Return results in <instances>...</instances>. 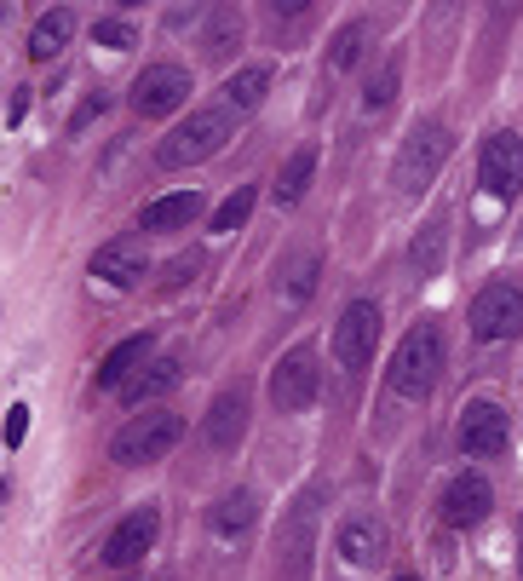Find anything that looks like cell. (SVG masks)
I'll return each instance as SVG.
<instances>
[{
    "label": "cell",
    "instance_id": "6da1fadb",
    "mask_svg": "<svg viewBox=\"0 0 523 581\" xmlns=\"http://www.w3.org/2000/svg\"><path fill=\"white\" fill-rule=\"evenodd\" d=\"M230 139H236V110L207 104V110H190V121H179V127L161 139L156 162L161 167H196V162H207V156H219Z\"/></svg>",
    "mask_w": 523,
    "mask_h": 581
},
{
    "label": "cell",
    "instance_id": "7a4b0ae2",
    "mask_svg": "<svg viewBox=\"0 0 523 581\" xmlns=\"http://www.w3.org/2000/svg\"><path fill=\"white\" fill-rule=\"evenodd\" d=\"M437 374H443V328L420 323L403 334V346L391 357V392L397 397H432Z\"/></svg>",
    "mask_w": 523,
    "mask_h": 581
},
{
    "label": "cell",
    "instance_id": "3957f363",
    "mask_svg": "<svg viewBox=\"0 0 523 581\" xmlns=\"http://www.w3.org/2000/svg\"><path fill=\"white\" fill-rule=\"evenodd\" d=\"M179 438H184V415H173V409H150V415H133L110 438V461L115 466L161 461L167 449H179Z\"/></svg>",
    "mask_w": 523,
    "mask_h": 581
},
{
    "label": "cell",
    "instance_id": "277c9868",
    "mask_svg": "<svg viewBox=\"0 0 523 581\" xmlns=\"http://www.w3.org/2000/svg\"><path fill=\"white\" fill-rule=\"evenodd\" d=\"M449 150H455L449 127H443V121H420L409 139H403V150H397V167H391L397 196H420V190L437 179V167L449 162Z\"/></svg>",
    "mask_w": 523,
    "mask_h": 581
},
{
    "label": "cell",
    "instance_id": "5b68a950",
    "mask_svg": "<svg viewBox=\"0 0 523 581\" xmlns=\"http://www.w3.org/2000/svg\"><path fill=\"white\" fill-rule=\"evenodd\" d=\"M472 334L483 346L512 340L523 334V282H489L478 300H472Z\"/></svg>",
    "mask_w": 523,
    "mask_h": 581
},
{
    "label": "cell",
    "instance_id": "8992f818",
    "mask_svg": "<svg viewBox=\"0 0 523 581\" xmlns=\"http://www.w3.org/2000/svg\"><path fill=\"white\" fill-rule=\"evenodd\" d=\"M455 438H460V449H466L472 461H495V455L512 449V420H506L501 403H466Z\"/></svg>",
    "mask_w": 523,
    "mask_h": 581
},
{
    "label": "cell",
    "instance_id": "52a82bcc",
    "mask_svg": "<svg viewBox=\"0 0 523 581\" xmlns=\"http://www.w3.org/2000/svg\"><path fill=\"white\" fill-rule=\"evenodd\" d=\"M317 386H322V369H317V351L311 346L288 351V357L271 369V403L282 409V415L311 409V403H317Z\"/></svg>",
    "mask_w": 523,
    "mask_h": 581
},
{
    "label": "cell",
    "instance_id": "ba28073f",
    "mask_svg": "<svg viewBox=\"0 0 523 581\" xmlns=\"http://www.w3.org/2000/svg\"><path fill=\"white\" fill-rule=\"evenodd\" d=\"M478 185L495 196V202H512L523 190V139L518 133H489L478 156Z\"/></svg>",
    "mask_w": 523,
    "mask_h": 581
},
{
    "label": "cell",
    "instance_id": "9c48e42d",
    "mask_svg": "<svg viewBox=\"0 0 523 581\" xmlns=\"http://www.w3.org/2000/svg\"><path fill=\"white\" fill-rule=\"evenodd\" d=\"M374 346H380V305L351 300L334 323V357L345 369H363V363H374Z\"/></svg>",
    "mask_w": 523,
    "mask_h": 581
},
{
    "label": "cell",
    "instance_id": "30bf717a",
    "mask_svg": "<svg viewBox=\"0 0 523 581\" xmlns=\"http://www.w3.org/2000/svg\"><path fill=\"white\" fill-rule=\"evenodd\" d=\"M184 98H190V70L184 64H144V75L133 81V110L144 121L173 116Z\"/></svg>",
    "mask_w": 523,
    "mask_h": 581
},
{
    "label": "cell",
    "instance_id": "8fae6325",
    "mask_svg": "<svg viewBox=\"0 0 523 581\" xmlns=\"http://www.w3.org/2000/svg\"><path fill=\"white\" fill-rule=\"evenodd\" d=\"M156 535H161V512L156 507H133L121 524H115L110 535H104V547H98V558L110 564V570H133L138 558L156 547Z\"/></svg>",
    "mask_w": 523,
    "mask_h": 581
},
{
    "label": "cell",
    "instance_id": "7c38bea8",
    "mask_svg": "<svg viewBox=\"0 0 523 581\" xmlns=\"http://www.w3.org/2000/svg\"><path fill=\"white\" fill-rule=\"evenodd\" d=\"M334 547H340V558L351 570H374L386 558V524L374 512H345L340 530H334Z\"/></svg>",
    "mask_w": 523,
    "mask_h": 581
},
{
    "label": "cell",
    "instance_id": "4fadbf2b",
    "mask_svg": "<svg viewBox=\"0 0 523 581\" xmlns=\"http://www.w3.org/2000/svg\"><path fill=\"white\" fill-rule=\"evenodd\" d=\"M489 507H495V489L478 472H460L455 484L443 489V524L449 530H478L483 518H489Z\"/></svg>",
    "mask_w": 523,
    "mask_h": 581
},
{
    "label": "cell",
    "instance_id": "5bb4252c",
    "mask_svg": "<svg viewBox=\"0 0 523 581\" xmlns=\"http://www.w3.org/2000/svg\"><path fill=\"white\" fill-rule=\"evenodd\" d=\"M242 438H248V392L230 386V392L213 397V409L202 415V443L225 455V449H236Z\"/></svg>",
    "mask_w": 523,
    "mask_h": 581
},
{
    "label": "cell",
    "instance_id": "9a60e30c",
    "mask_svg": "<svg viewBox=\"0 0 523 581\" xmlns=\"http://www.w3.org/2000/svg\"><path fill=\"white\" fill-rule=\"evenodd\" d=\"M150 271V259H144V242L133 236H121V242H104L98 254H92V277L110 282V288H138Z\"/></svg>",
    "mask_w": 523,
    "mask_h": 581
},
{
    "label": "cell",
    "instance_id": "2e32d148",
    "mask_svg": "<svg viewBox=\"0 0 523 581\" xmlns=\"http://www.w3.org/2000/svg\"><path fill=\"white\" fill-rule=\"evenodd\" d=\"M311 524H317V495H305L288 524H282V576L305 581V564H311Z\"/></svg>",
    "mask_w": 523,
    "mask_h": 581
},
{
    "label": "cell",
    "instance_id": "e0dca14e",
    "mask_svg": "<svg viewBox=\"0 0 523 581\" xmlns=\"http://www.w3.org/2000/svg\"><path fill=\"white\" fill-rule=\"evenodd\" d=\"M202 213H207L202 190H173V196H156V202H144L138 225H144V231H190Z\"/></svg>",
    "mask_w": 523,
    "mask_h": 581
},
{
    "label": "cell",
    "instance_id": "ac0fdd59",
    "mask_svg": "<svg viewBox=\"0 0 523 581\" xmlns=\"http://www.w3.org/2000/svg\"><path fill=\"white\" fill-rule=\"evenodd\" d=\"M144 363H150V334H127V340L110 346V357L98 363V392H121Z\"/></svg>",
    "mask_w": 523,
    "mask_h": 581
},
{
    "label": "cell",
    "instance_id": "d6986e66",
    "mask_svg": "<svg viewBox=\"0 0 523 581\" xmlns=\"http://www.w3.org/2000/svg\"><path fill=\"white\" fill-rule=\"evenodd\" d=\"M179 380H184V363H179V357H156V363H144V369H138L127 386H121V397L138 409V403H150V397H167Z\"/></svg>",
    "mask_w": 523,
    "mask_h": 581
},
{
    "label": "cell",
    "instance_id": "ffe728a7",
    "mask_svg": "<svg viewBox=\"0 0 523 581\" xmlns=\"http://www.w3.org/2000/svg\"><path fill=\"white\" fill-rule=\"evenodd\" d=\"M317 271H322V254L317 248H299L294 259H282V271H276V294L288 305L311 300V288H317Z\"/></svg>",
    "mask_w": 523,
    "mask_h": 581
},
{
    "label": "cell",
    "instance_id": "44dd1931",
    "mask_svg": "<svg viewBox=\"0 0 523 581\" xmlns=\"http://www.w3.org/2000/svg\"><path fill=\"white\" fill-rule=\"evenodd\" d=\"M236 47H242V12L236 6H213L207 12V29H202V52L213 64H230Z\"/></svg>",
    "mask_w": 523,
    "mask_h": 581
},
{
    "label": "cell",
    "instance_id": "7402d4cb",
    "mask_svg": "<svg viewBox=\"0 0 523 581\" xmlns=\"http://www.w3.org/2000/svg\"><path fill=\"white\" fill-rule=\"evenodd\" d=\"M69 35H75V12H69V6H52L41 24H35V35H29V58H35V64L58 58V52L69 47Z\"/></svg>",
    "mask_w": 523,
    "mask_h": 581
},
{
    "label": "cell",
    "instance_id": "603a6c76",
    "mask_svg": "<svg viewBox=\"0 0 523 581\" xmlns=\"http://www.w3.org/2000/svg\"><path fill=\"white\" fill-rule=\"evenodd\" d=\"M271 93V70L265 64H248V70H236L225 81V110H259Z\"/></svg>",
    "mask_w": 523,
    "mask_h": 581
},
{
    "label": "cell",
    "instance_id": "cb8c5ba5",
    "mask_svg": "<svg viewBox=\"0 0 523 581\" xmlns=\"http://www.w3.org/2000/svg\"><path fill=\"white\" fill-rule=\"evenodd\" d=\"M311 173H317V144H299L294 156L282 162V173H276V202H299L305 185H311Z\"/></svg>",
    "mask_w": 523,
    "mask_h": 581
},
{
    "label": "cell",
    "instance_id": "d4e9b609",
    "mask_svg": "<svg viewBox=\"0 0 523 581\" xmlns=\"http://www.w3.org/2000/svg\"><path fill=\"white\" fill-rule=\"evenodd\" d=\"M443 242H449V225H443V219L420 225V236H414V248H409V259H414L420 277H437V271H443Z\"/></svg>",
    "mask_w": 523,
    "mask_h": 581
},
{
    "label": "cell",
    "instance_id": "484cf974",
    "mask_svg": "<svg viewBox=\"0 0 523 581\" xmlns=\"http://www.w3.org/2000/svg\"><path fill=\"white\" fill-rule=\"evenodd\" d=\"M253 507H259V501H253V489H230L225 501L213 507V530H219V535L248 530V524H253Z\"/></svg>",
    "mask_w": 523,
    "mask_h": 581
},
{
    "label": "cell",
    "instance_id": "4316f807",
    "mask_svg": "<svg viewBox=\"0 0 523 581\" xmlns=\"http://www.w3.org/2000/svg\"><path fill=\"white\" fill-rule=\"evenodd\" d=\"M397 87H403V58H386V70L368 81L363 93V110L368 116H380V110H391V98H397Z\"/></svg>",
    "mask_w": 523,
    "mask_h": 581
},
{
    "label": "cell",
    "instance_id": "83f0119b",
    "mask_svg": "<svg viewBox=\"0 0 523 581\" xmlns=\"http://www.w3.org/2000/svg\"><path fill=\"white\" fill-rule=\"evenodd\" d=\"M248 213H253V185H236L225 202H219V213H213V231H219V236L242 231V225H248Z\"/></svg>",
    "mask_w": 523,
    "mask_h": 581
},
{
    "label": "cell",
    "instance_id": "f1b7e54d",
    "mask_svg": "<svg viewBox=\"0 0 523 581\" xmlns=\"http://www.w3.org/2000/svg\"><path fill=\"white\" fill-rule=\"evenodd\" d=\"M363 41H368L363 18H357V24H345L340 35H334V47H328V70H351V64L363 58Z\"/></svg>",
    "mask_w": 523,
    "mask_h": 581
},
{
    "label": "cell",
    "instance_id": "f546056e",
    "mask_svg": "<svg viewBox=\"0 0 523 581\" xmlns=\"http://www.w3.org/2000/svg\"><path fill=\"white\" fill-rule=\"evenodd\" d=\"M92 41L110 47V52H127L133 47V24H127V18H98V24H92Z\"/></svg>",
    "mask_w": 523,
    "mask_h": 581
},
{
    "label": "cell",
    "instance_id": "4dcf8cb0",
    "mask_svg": "<svg viewBox=\"0 0 523 581\" xmlns=\"http://www.w3.org/2000/svg\"><path fill=\"white\" fill-rule=\"evenodd\" d=\"M196 271H202V259H196V254H179L173 265H167V277H161L156 288H161V294H179L184 282H196Z\"/></svg>",
    "mask_w": 523,
    "mask_h": 581
},
{
    "label": "cell",
    "instance_id": "1f68e13d",
    "mask_svg": "<svg viewBox=\"0 0 523 581\" xmlns=\"http://www.w3.org/2000/svg\"><path fill=\"white\" fill-rule=\"evenodd\" d=\"M23 438H29V409L12 403V409H6V449H18Z\"/></svg>",
    "mask_w": 523,
    "mask_h": 581
},
{
    "label": "cell",
    "instance_id": "d6a6232c",
    "mask_svg": "<svg viewBox=\"0 0 523 581\" xmlns=\"http://www.w3.org/2000/svg\"><path fill=\"white\" fill-rule=\"evenodd\" d=\"M92 116H104V93H92L87 104H81V110H75V121H69V127H87Z\"/></svg>",
    "mask_w": 523,
    "mask_h": 581
},
{
    "label": "cell",
    "instance_id": "836d02e7",
    "mask_svg": "<svg viewBox=\"0 0 523 581\" xmlns=\"http://www.w3.org/2000/svg\"><path fill=\"white\" fill-rule=\"evenodd\" d=\"M518 570H523V518H518Z\"/></svg>",
    "mask_w": 523,
    "mask_h": 581
},
{
    "label": "cell",
    "instance_id": "e575fe53",
    "mask_svg": "<svg viewBox=\"0 0 523 581\" xmlns=\"http://www.w3.org/2000/svg\"><path fill=\"white\" fill-rule=\"evenodd\" d=\"M391 581H420V576H391Z\"/></svg>",
    "mask_w": 523,
    "mask_h": 581
}]
</instances>
